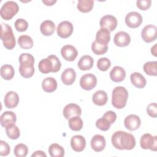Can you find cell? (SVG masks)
Returning <instances> with one entry per match:
<instances>
[{
  "instance_id": "obj_1",
  "label": "cell",
  "mask_w": 157,
  "mask_h": 157,
  "mask_svg": "<svg viewBox=\"0 0 157 157\" xmlns=\"http://www.w3.org/2000/svg\"><path fill=\"white\" fill-rule=\"evenodd\" d=\"M111 142L113 146L118 150H131L136 146V139L134 136L122 131H118L112 136Z\"/></svg>"
},
{
  "instance_id": "obj_2",
  "label": "cell",
  "mask_w": 157,
  "mask_h": 157,
  "mask_svg": "<svg viewBox=\"0 0 157 157\" xmlns=\"http://www.w3.org/2000/svg\"><path fill=\"white\" fill-rule=\"evenodd\" d=\"M19 72L24 78H30L34 74V58L29 53H22L19 56Z\"/></svg>"
},
{
  "instance_id": "obj_3",
  "label": "cell",
  "mask_w": 157,
  "mask_h": 157,
  "mask_svg": "<svg viewBox=\"0 0 157 157\" xmlns=\"http://www.w3.org/2000/svg\"><path fill=\"white\" fill-rule=\"evenodd\" d=\"M128 98V92L123 86H116L112 94V104L113 106L118 109L124 108Z\"/></svg>"
},
{
  "instance_id": "obj_4",
  "label": "cell",
  "mask_w": 157,
  "mask_h": 157,
  "mask_svg": "<svg viewBox=\"0 0 157 157\" xmlns=\"http://www.w3.org/2000/svg\"><path fill=\"white\" fill-rule=\"evenodd\" d=\"M1 39L2 40L4 47L8 50L13 49L16 45L15 37L12 29L10 26L6 23H1Z\"/></svg>"
},
{
  "instance_id": "obj_5",
  "label": "cell",
  "mask_w": 157,
  "mask_h": 157,
  "mask_svg": "<svg viewBox=\"0 0 157 157\" xmlns=\"http://www.w3.org/2000/svg\"><path fill=\"white\" fill-rule=\"evenodd\" d=\"M19 7L17 2L9 1L2 6L0 10L1 17L5 20H11L18 12Z\"/></svg>"
},
{
  "instance_id": "obj_6",
  "label": "cell",
  "mask_w": 157,
  "mask_h": 157,
  "mask_svg": "<svg viewBox=\"0 0 157 157\" xmlns=\"http://www.w3.org/2000/svg\"><path fill=\"white\" fill-rule=\"evenodd\" d=\"M140 144L142 148L156 151L157 150V136H153L149 133L144 134L141 136Z\"/></svg>"
},
{
  "instance_id": "obj_7",
  "label": "cell",
  "mask_w": 157,
  "mask_h": 157,
  "mask_svg": "<svg viewBox=\"0 0 157 157\" xmlns=\"http://www.w3.org/2000/svg\"><path fill=\"white\" fill-rule=\"evenodd\" d=\"M142 39L147 43L151 42L157 38V28L153 25H147L142 29L141 32Z\"/></svg>"
},
{
  "instance_id": "obj_8",
  "label": "cell",
  "mask_w": 157,
  "mask_h": 157,
  "mask_svg": "<svg viewBox=\"0 0 157 157\" xmlns=\"http://www.w3.org/2000/svg\"><path fill=\"white\" fill-rule=\"evenodd\" d=\"M97 84L96 77L91 74H86L82 76L80 80V85L85 90L90 91L93 89Z\"/></svg>"
},
{
  "instance_id": "obj_9",
  "label": "cell",
  "mask_w": 157,
  "mask_h": 157,
  "mask_svg": "<svg viewBox=\"0 0 157 157\" xmlns=\"http://www.w3.org/2000/svg\"><path fill=\"white\" fill-rule=\"evenodd\" d=\"M143 21L142 15L137 12H131L125 17V23L131 28H136L140 26Z\"/></svg>"
},
{
  "instance_id": "obj_10",
  "label": "cell",
  "mask_w": 157,
  "mask_h": 157,
  "mask_svg": "<svg viewBox=\"0 0 157 157\" xmlns=\"http://www.w3.org/2000/svg\"><path fill=\"white\" fill-rule=\"evenodd\" d=\"M73 25L69 21H61L57 26L56 32L58 36L66 39L71 36L73 32Z\"/></svg>"
},
{
  "instance_id": "obj_11",
  "label": "cell",
  "mask_w": 157,
  "mask_h": 157,
  "mask_svg": "<svg viewBox=\"0 0 157 157\" xmlns=\"http://www.w3.org/2000/svg\"><path fill=\"white\" fill-rule=\"evenodd\" d=\"M63 114L66 119L69 120L72 117H80L82 114V109L78 105L70 103L64 107L63 110Z\"/></svg>"
},
{
  "instance_id": "obj_12",
  "label": "cell",
  "mask_w": 157,
  "mask_h": 157,
  "mask_svg": "<svg viewBox=\"0 0 157 157\" xmlns=\"http://www.w3.org/2000/svg\"><path fill=\"white\" fill-rule=\"evenodd\" d=\"M99 25L101 28H106L110 32L113 31L117 28V20L113 15H106L101 18Z\"/></svg>"
},
{
  "instance_id": "obj_13",
  "label": "cell",
  "mask_w": 157,
  "mask_h": 157,
  "mask_svg": "<svg viewBox=\"0 0 157 157\" xmlns=\"http://www.w3.org/2000/svg\"><path fill=\"white\" fill-rule=\"evenodd\" d=\"M124 124L126 129L132 131L137 129L140 127L141 121L139 116L134 114H131L124 118Z\"/></svg>"
},
{
  "instance_id": "obj_14",
  "label": "cell",
  "mask_w": 157,
  "mask_h": 157,
  "mask_svg": "<svg viewBox=\"0 0 157 157\" xmlns=\"http://www.w3.org/2000/svg\"><path fill=\"white\" fill-rule=\"evenodd\" d=\"M62 57L66 61H73L78 55V52L75 47L71 45H66L61 49Z\"/></svg>"
},
{
  "instance_id": "obj_15",
  "label": "cell",
  "mask_w": 157,
  "mask_h": 157,
  "mask_svg": "<svg viewBox=\"0 0 157 157\" xmlns=\"http://www.w3.org/2000/svg\"><path fill=\"white\" fill-rule=\"evenodd\" d=\"M113 42L114 44L118 47H126L131 42V37L126 32L119 31L115 34Z\"/></svg>"
},
{
  "instance_id": "obj_16",
  "label": "cell",
  "mask_w": 157,
  "mask_h": 157,
  "mask_svg": "<svg viewBox=\"0 0 157 157\" xmlns=\"http://www.w3.org/2000/svg\"><path fill=\"white\" fill-rule=\"evenodd\" d=\"M71 146L75 151H82L86 147V140L81 135L74 136L71 139Z\"/></svg>"
},
{
  "instance_id": "obj_17",
  "label": "cell",
  "mask_w": 157,
  "mask_h": 157,
  "mask_svg": "<svg viewBox=\"0 0 157 157\" xmlns=\"http://www.w3.org/2000/svg\"><path fill=\"white\" fill-rule=\"evenodd\" d=\"M90 145L91 148L94 151L96 152H100L102 151L105 147V139L104 136L99 134H96L92 137L90 142Z\"/></svg>"
},
{
  "instance_id": "obj_18",
  "label": "cell",
  "mask_w": 157,
  "mask_h": 157,
  "mask_svg": "<svg viewBox=\"0 0 157 157\" xmlns=\"http://www.w3.org/2000/svg\"><path fill=\"white\" fill-rule=\"evenodd\" d=\"M5 106L8 109H13L17 107L19 102V97L18 94L13 91H9L5 95L4 99Z\"/></svg>"
},
{
  "instance_id": "obj_19",
  "label": "cell",
  "mask_w": 157,
  "mask_h": 157,
  "mask_svg": "<svg viewBox=\"0 0 157 157\" xmlns=\"http://www.w3.org/2000/svg\"><path fill=\"white\" fill-rule=\"evenodd\" d=\"M126 77L124 69L120 66H115L110 72V78L114 82H121Z\"/></svg>"
},
{
  "instance_id": "obj_20",
  "label": "cell",
  "mask_w": 157,
  "mask_h": 157,
  "mask_svg": "<svg viewBox=\"0 0 157 157\" xmlns=\"http://www.w3.org/2000/svg\"><path fill=\"white\" fill-rule=\"evenodd\" d=\"M76 73L74 69L67 68L61 74V78L62 82L66 85H71L75 80Z\"/></svg>"
},
{
  "instance_id": "obj_21",
  "label": "cell",
  "mask_w": 157,
  "mask_h": 157,
  "mask_svg": "<svg viewBox=\"0 0 157 157\" xmlns=\"http://www.w3.org/2000/svg\"><path fill=\"white\" fill-rule=\"evenodd\" d=\"M110 40V31L106 28H101L98 31L96 35V40L95 41L98 43L104 45H107Z\"/></svg>"
},
{
  "instance_id": "obj_22",
  "label": "cell",
  "mask_w": 157,
  "mask_h": 157,
  "mask_svg": "<svg viewBox=\"0 0 157 157\" xmlns=\"http://www.w3.org/2000/svg\"><path fill=\"white\" fill-rule=\"evenodd\" d=\"M93 64H94L93 58L91 56L86 55L82 56L80 58L77 63V66L80 70L87 71V70L91 69L93 67Z\"/></svg>"
},
{
  "instance_id": "obj_23",
  "label": "cell",
  "mask_w": 157,
  "mask_h": 157,
  "mask_svg": "<svg viewBox=\"0 0 157 157\" xmlns=\"http://www.w3.org/2000/svg\"><path fill=\"white\" fill-rule=\"evenodd\" d=\"M107 94L106 92L103 90H98L96 91L92 96L93 103L99 106L104 105L107 103Z\"/></svg>"
},
{
  "instance_id": "obj_24",
  "label": "cell",
  "mask_w": 157,
  "mask_h": 157,
  "mask_svg": "<svg viewBox=\"0 0 157 157\" xmlns=\"http://www.w3.org/2000/svg\"><path fill=\"white\" fill-rule=\"evenodd\" d=\"M130 79L132 84L137 88H144L147 83L145 78L139 72H134L131 74Z\"/></svg>"
},
{
  "instance_id": "obj_25",
  "label": "cell",
  "mask_w": 157,
  "mask_h": 157,
  "mask_svg": "<svg viewBox=\"0 0 157 157\" xmlns=\"http://www.w3.org/2000/svg\"><path fill=\"white\" fill-rule=\"evenodd\" d=\"M57 82L53 77H46L42 82V87L44 91L47 93H52L57 88Z\"/></svg>"
},
{
  "instance_id": "obj_26",
  "label": "cell",
  "mask_w": 157,
  "mask_h": 157,
  "mask_svg": "<svg viewBox=\"0 0 157 157\" xmlns=\"http://www.w3.org/2000/svg\"><path fill=\"white\" fill-rule=\"evenodd\" d=\"M40 29L43 35L45 36H52L55 32V25L51 20H45L40 24Z\"/></svg>"
},
{
  "instance_id": "obj_27",
  "label": "cell",
  "mask_w": 157,
  "mask_h": 157,
  "mask_svg": "<svg viewBox=\"0 0 157 157\" xmlns=\"http://www.w3.org/2000/svg\"><path fill=\"white\" fill-rule=\"evenodd\" d=\"M17 120V117L15 113L12 111L4 112L0 117V123L2 126L6 127L9 124L15 123Z\"/></svg>"
},
{
  "instance_id": "obj_28",
  "label": "cell",
  "mask_w": 157,
  "mask_h": 157,
  "mask_svg": "<svg viewBox=\"0 0 157 157\" xmlns=\"http://www.w3.org/2000/svg\"><path fill=\"white\" fill-rule=\"evenodd\" d=\"M39 71L42 74H48L53 72V64L52 61L48 57L42 59L38 64Z\"/></svg>"
},
{
  "instance_id": "obj_29",
  "label": "cell",
  "mask_w": 157,
  "mask_h": 157,
  "mask_svg": "<svg viewBox=\"0 0 157 157\" xmlns=\"http://www.w3.org/2000/svg\"><path fill=\"white\" fill-rule=\"evenodd\" d=\"M15 74V71L12 66L10 64H4L1 67V76L6 80H11Z\"/></svg>"
},
{
  "instance_id": "obj_30",
  "label": "cell",
  "mask_w": 157,
  "mask_h": 157,
  "mask_svg": "<svg viewBox=\"0 0 157 157\" xmlns=\"http://www.w3.org/2000/svg\"><path fill=\"white\" fill-rule=\"evenodd\" d=\"M6 132L8 137L12 140L17 139L20 136V132L18 128L14 124L11 123L6 126Z\"/></svg>"
},
{
  "instance_id": "obj_31",
  "label": "cell",
  "mask_w": 157,
  "mask_h": 157,
  "mask_svg": "<svg viewBox=\"0 0 157 157\" xmlns=\"http://www.w3.org/2000/svg\"><path fill=\"white\" fill-rule=\"evenodd\" d=\"M48 153L52 157H63L64 155V150L62 146L55 143L49 146Z\"/></svg>"
},
{
  "instance_id": "obj_32",
  "label": "cell",
  "mask_w": 157,
  "mask_h": 157,
  "mask_svg": "<svg viewBox=\"0 0 157 157\" xmlns=\"http://www.w3.org/2000/svg\"><path fill=\"white\" fill-rule=\"evenodd\" d=\"M69 126L70 129L74 131H80L83 125V123L81 118L78 116L72 117L69 119Z\"/></svg>"
},
{
  "instance_id": "obj_33",
  "label": "cell",
  "mask_w": 157,
  "mask_h": 157,
  "mask_svg": "<svg viewBox=\"0 0 157 157\" xmlns=\"http://www.w3.org/2000/svg\"><path fill=\"white\" fill-rule=\"evenodd\" d=\"M93 5L94 1L93 0H79L77 7L81 12L88 13L93 9Z\"/></svg>"
},
{
  "instance_id": "obj_34",
  "label": "cell",
  "mask_w": 157,
  "mask_h": 157,
  "mask_svg": "<svg viewBox=\"0 0 157 157\" xmlns=\"http://www.w3.org/2000/svg\"><path fill=\"white\" fill-rule=\"evenodd\" d=\"M19 46L23 49H30L33 47V40L32 38L28 35H21L18 39Z\"/></svg>"
},
{
  "instance_id": "obj_35",
  "label": "cell",
  "mask_w": 157,
  "mask_h": 157,
  "mask_svg": "<svg viewBox=\"0 0 157 157\" xmlns=\"http://www.w3.org/2000/svg\"><path fill=\"white\" fill-rule=\"evenodd\" d=\"M156 65L157 61H148L144 64L143 69L144 72L148 75L150 76H156Z\"/></svg>"
},
{
  "instance_id": "obj_36",
  "label": "cell",
  "mask_w": 157,
  "mask_h": 157,
  "mask_svg": "<svg viewBox=\"0 0 157 157\" xmlns=\"http://www.w3.org/2000/svg\"><path fill=\"white\" fill-rule=\"evenodd\" d=\"M91 50L95 55H104L108 50V45H101L94 40L91 44Z\"/></svg>"
},
{
  "instance_id": "obj_37",
  "label": "cell",
  "mask_w": 157,
  "mask_h": 157,
  "mask_svg": "<svg viewBox=\"0 0 157 157\" xmlns=\"http://www.w3.org/2000/svg\"><path fill=\"white\" fill-rule=\"evenodd\" d=\"M28 153V148L24 144H17L13 150V153L17 157H25Z\"/></svg>"
},
{
  "instance_id": "obj_38",
  "label": "cell",
  "mask_w": 157,
  "mask_h": 157,
  "mask_svg": "<svg viewBox=\"0 0 157 157\" xmlns=\"http://www.w3.org/2000/svg\"><path fill=\"white\" fill-rule=\"evenodd\" d=\"M111 66V62L107 58H101L97 62V67L101 71H107Z\"/></svg>"
},
{
  "instance_id": "obj_39",
  "label": "cell",
  "mask_w": 157,
  "mask_h": 157,
  "mask_svg": "<svg viewBox=\"0 0 157 157\" xmlns=\"http://www.w3.org/2000/svg\"><path fill=\"white\" fill-rule=\"evenodd\" d=\"M14 25L17 31L19 32L25 31L28 28V22L23 18H18L16 20Z\"/></svg>"
},
{
  "instance_id": "obj_40",
  "label": "cell",
  "mask_w": 157,
  "mask_h": 157,
  "mask_svg": "<svg viewBox=\"0 0 157 157\" xmlns=\"http://www.w3.org/2000/svg\"><path fill=\"white\" fill-rule=\"evenodd\" d=\"M111 124L103 117L98 119L96 121V126L101 131H106L109 129Z\"/></svg>"
},
{
  "instance_id": "obj_41",
  "label": "cell",
  "mask_w": 157,
  "mask_h": 157,
  "mask_svg": "<svg viewBox=\"0 0 157 157\" xmlns=\"http://www.w3.org/2000/svg\"><path fill=\"white\" fill-rule=\"evenodd\" d=\"M48 58H50L53 63V72H57L58 71H59L61 69V62H60L59 59H58V58L55 55H49L48 56Z\"/></svg>"
},
{
  "instance_id": "obj_42",
  "label": "cell",
  "mask_w": 157,
  "mask_h": 157,
  "mask_svg": "<svg viewBox=\"0 0 157 157\" xmlns=\"http://www.w3.org/2000/svg\"><path fill=\"white\" fill-rule=\"evenodd\" d=\"M10 150L9 144L4 140H0V155L2 156H7L10 153Z\"/></svg>"
},
{
  "instance_id": "obj_43",
  "label": "cell",
  "mask_w": 157,
  "mask_h": 157,
  "mask_svg": "<svg viewBox=\"0 0 157 157\" xmlns=\"http://www.w3.org/2000/svg\"><path fill=\"white\" fill-rule=\"evenodd\" d=\"M151 1L150 0H138L136 1L137 7L142 10L148 9L151 6Z\"/></svg>"
},
{
  "instance_id": "obj_44",
  "label": "cell",
  "mask_w": 157,
  "mask_h": 157,
  "mask_svg": "<svg viewBox=\"0 0 157 157\" xmlns=\"http://www.w3.org/2000/svg\"><path fill=\"white\" fill-rule=\"evenodd\" d=\"M147 112L149 116L156 118L157 117V105L156 103L153 102L150 104L147 107Z\"/></svg>"
},
{
  "instance_id": "obj_45",
  "label": "cell",
  "mask_w": 157,
  "mask_h": 157,
  "mask_svg": "<svg viewBox=\"0 0 157 157\" xmlns=\"http://www.w3.org/2000/svg\"><path fill=\"white\" fill-rule=\"evenodd\" d=\"M102 117L107 120L112 124L115 123L117 120V114L112 110H109L104 114Z\"/></svg>"
},
{
  "instance_id": "obj_46",
  "label": "cell",
  "mask_w": 157,
  "mask_h": 157,
  "mask_svg": "<svg viewBox=\"0 0 157 157\" xmlns=\"http://www.w3.org/2000/svg\"><path fill=\"white\" fill-rule=\"evenodd\" d=\"M32 157H34V156H37V157H47V155L42 150H37V151H36L35 152H34L32 155H31Z\"/></svg>"
},
{
  "instance_id": "obj_47",
  "label": "cell",
  "mask_w": 157,
  "mask_h": 157,
  "mask_svg": "<svg viewBox=\"0 0 157 157\" xmlns=\"http://www.w3.org/2000/svg\"><path fill=\"white\" fill-rule=\"evenodd\" d=\"M56 2V0H42V2L47 6H52Z\"/></svg>"
},
{
  "instance_id": "obj_48",
  "label": "cell",
  "mask_w": 157,
  "mask_h": 157,
  "mask_svg": "<svg viewBox=\"0 0 157 157\" xmlns=\"http://www.w3.org/2000/svg\"><path fill=\"white\" fill-rule=\"evenodd\" d=\"M156 44H155L151 48V53L155 56H156Z\"/></svg>"
}]
</instances>
